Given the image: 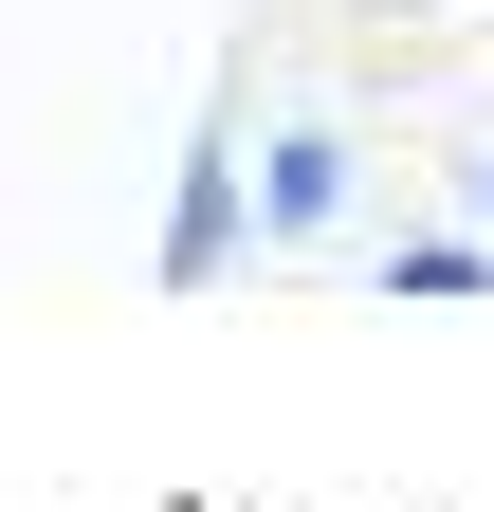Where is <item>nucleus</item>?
Segmentation results:
<instances>
[{"label": "nucleus", "mask_w": 494, "mask_h": 512, "mask_svg": "<svg viewBox=\"0 0 494 512\" xmlns=\"http://www.w3.org/2000/svg\"><path fill=\"white\" fill-rule=\"evenodd\" d=\"M238 238H257V202H238V74H220L202 128H183V165H165V293H220Z\"/></svg>", "instance_id": "nucleus-1"}, {"label": "nucleus", "mask_w": 494, "mask_h": 512, "mask_svg": "<svg viewBox=\"0 0 494 512\" xmlns=\"http://www.w3.org/2000/svg\"><path fill=\"white\" fill-rule=\"evenodd\" d=\"M348 220V128H275L257 147V238H330Z\"/></svg>", "instance_id": "nucleus-2"}, {"label": "nucleus", "mask_w": 494, "mask_h": 512, "mask_svg": "<svg viewBox=\"0 0 494 512\" xmlns=\"http://www.w3.org/2000/svg\"><path fill=\"white\" fill-rule=\"evenodd\" d=\"M366 275H385V293H421V311H440V293H494V220H476V238H385Z\"/></svg>", "instance_id": "nucleus-3"}, {"label": "nucleus", "mask_w": 494, "mask_h": 512, "mask_svg": "<svg viewBox=\"0 0 494 512\" xmlns=\"http://www.w3.org/2000/svg\"><path fill=\"white\" fill-rule=\"evenodd\" d=\"M476 220H494V165H476Z\"/></svg>", "instance_id": "nucleus-4"}]
</instances>
